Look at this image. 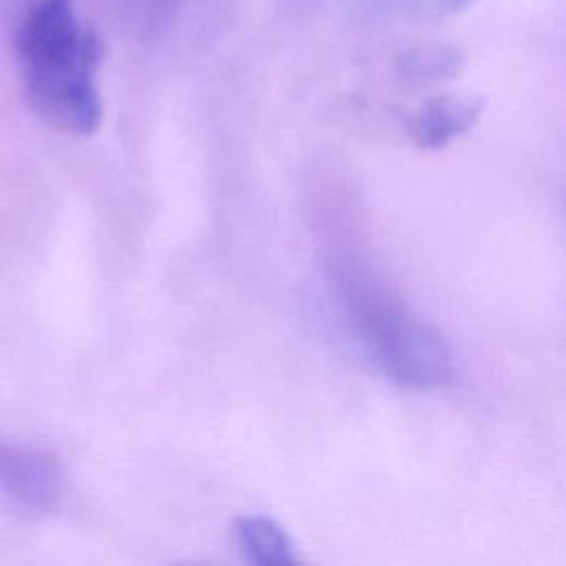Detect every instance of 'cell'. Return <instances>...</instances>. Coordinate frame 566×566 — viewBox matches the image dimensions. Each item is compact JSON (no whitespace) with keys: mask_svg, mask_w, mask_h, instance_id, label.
I'll use <instances>...</instances> for the list:
<instances>
[{"mask_svg":"<svg viewBox=\"0 0 566 566\" xmlns=\"http://www.w3.org/2000/svg\"><path fill=\"white\" fill-rule=\"evenodd\" d=\"M462 62L460 51L449 46H424L402 55L400 69L413 77H444L453 75Z\"/></svg>","mask_w":566,"mask_h":566,"instance_id":"obj_6","label":"cell"},{"mask_svg":"<svg viewBox=\"0 0 566 566\" xmlns=\"http://www.w3.org/2000/svg\"><path fill=\"white\" fill-rule=\"evenodd\" d=\"M64 473L46 449L18 442L0 433V502L27 515H42L57 506Z\"/></svg>","mask_w":566,"mask_h":566,"instance_id":"obj_3","label":"cell"},{"mask_svg":"<svg viewBox=\"0 0 566 566\" xmlns=\"http://www.w3.org/2000/svg\"><path fill=\"white\" fill-rule=\"evenodd\" d=\"M482 102L471 97L440 95L424 102L409 117V135L420 148H442L464 135L480 117Z\"/></svg>","mask_w":566,"mask_h":566,"instance_id":"obj_4","label":"cell"},{"mask_svg":"<svg viewBox=\"0 0 566 566\" xmlns=\"http://www.w3.org/2000/svg\"><path fill=\"white\" fill-rule=\"evenodd\" d=\"M352 321L374 365L396 385L433 389L447 382L451 356L444 340L402 307L363 294L352 301Z\"/></svg>","mask_w":566,"mask_h":566,"instance_id":"obj_2","label":"cell"},{"mask_svg":"<svg viewBox=\"0 0 566 566\" xmlns=\"http://www.w3.org/2000/svg\"><path fill=\"white\" fill-rule=\"evenodd\" d=\"M420 2L438 13H458L469 4H473V0H420Z\"/></svg>","mask_w":566,"mask_h":566,"instance_id":"obj_7","label":"cell"},{"mask_svg":"<svg viewBox=\"0 0 566 566\" xmlns=\"http://www.w3.org/2000/svg\"><path fill=\"white\" fill-rule=\"evenodd\" d=\"M15 55L31 108L71 135H91L102 124L95 71L104 44L82 24L73 0H35L18 31Z\"/></svg>","mask_w":566,"mask_h":566,"instance_id":"obj_1","label":"cell"},{"mask_svg":"<svg viewBox=\"0 0 566 566\" xmlns=\"http://www.w3.org/2000/svg\"><path fill=\"white\" fill-rule=\"evenodd\" d=\"M237 546L243 557L256 566L298 564L290 535L272 517L243 515L234 524Z\"/></svg>","mask_w":566,"mask_h":566,"instance_id":"obj_5","label":"cell"}]
</instances>
